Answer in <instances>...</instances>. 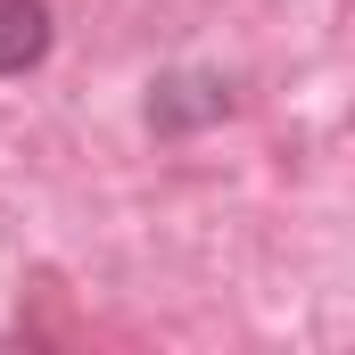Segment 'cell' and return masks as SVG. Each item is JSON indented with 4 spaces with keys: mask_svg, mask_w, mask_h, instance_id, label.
Masks as SVG:
<instances>
[{
    "mask_svg": "<svg viewBox=\"0 0 355 355\" xmlns=\"http://www.w3.org/2000/svg\"><path fill=\"white\" fill-rule=\"evenodd\" d=\"M50 42H58L50 0H0V83L33 75V67L50 58Z\"/></svg>",
    "mask_w": 355,
    "mask_h": 355,
    "instance_id": "7a4b0ae2",
    "label": "cell"
},
{
    "mask_svg": "<svg viewBox=\"0 0 355 355\" xmlns=\"http://www.w3.org/2000/svg\"><path fill=\"white\" fill-rule=\"evenodd\" d=\"M223 116H232V83L207 75V67H174V75L149 83V132L157 141H190V132H207Z\"/></svg>",
    "mask_w": 355,
    "mask_h": 355,
    "instance_id": "6da1fadb",
    "label": "cell"
}]
</instances>
